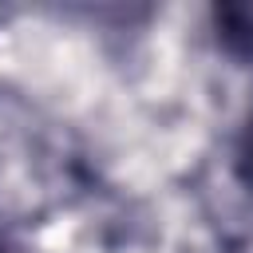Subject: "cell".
I'll list each match as a JSON object with an SVG mask.
<instances>
[{
    "instance_id": "obj_2",
    "label": "cell",
    "mask_w": 253,
    "mask_h": 253,
    "mask_svg": "<svg viewBox=\"0 0 253 253\" xmlns=\"http://www.w3.org/2000/svg\"><path fill=\"white\" fill-rule=\"evenodd\" d=\"M233 174L245 190H253V107L237 130V146H233Z\"/></svg>"
},
{
    "instance_id": "obj_1",
    "label": "cell",
    "mask_w": 253,
    "mask_h": 253,
    "mask_svg": "<svg viewBox=\"0 0 253 253\" xmlns=\"http://www.w3.org/2000/svg\"><path fill=\"white\" fill-rule=\"evenodd\" d=\"M213 28H217V43L237 55V59H253V8H213Z\"/></svg>"
}]
</instances>
